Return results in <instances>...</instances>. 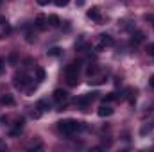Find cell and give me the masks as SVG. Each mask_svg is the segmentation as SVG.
<instances>
[{
	"instance_id": "obj_1",
	"label": "cell",
	"mask_w": 154,
	"mask_h": 152,
	"mask_svg": "<svg viewBox=\"0 0 154 152\" xmlns=\"http://www.w3.org/2000/svg\"><path fill=\"white\" fill-rule=\"evenodd\" d=\"M84 127H86V125H84L82 122H77V120H61V122H57L59 132H63V134H66V136L74 134L77 131H82Z\"/></svg>"
},
{
	"instance_id": "obj_2",
	"label": "cell",
	"mask_w": 154,
	"mask_h": 152,
	"mask_svg": "<svg viewBox=\"0 0 154 152\" xmlns=\"http://www.w3.org/2000/svg\"><path fill=\"white\" fill-rule=\"evenodd\" d=\"M13 84H14V88H18V90H25L29 84H31V79L27 74H23V72H16L14 77H13Z\"/></svg>"
},
{
	"instance_id": "obj_3",
	"label": "cell",
	"mask_w": 154,
	"mask_h": 152,
	"mask_svg": "<svg viewBox=\"0 0 154 152\" xmlns=\"http://www.w3.org/2000/svg\"><path fill=\"white\" fill-rule=\"evenodd\" d=\"M23 125H25V120H23V118H18V120L14 122V127L9 131V136H20L22 131H23Z\"/></svg>"
},
{
	"instance_id": "obj_4",
	"label": "cell",
	"mask_w": 154,
	"mask_h": 152,
	"mask_svg": "<svg viewBox=\"0 0 154 152\" xmlns=\"http://www.w3.org/2000/svg\"><path fill=\"white\" fill-rule=\"evenodd\" d=\"M86 14H88L90 20H93V22H97V23L102 22V14H100V9H99V7H91V9H88Z\"/></svg>"
},
{
	"instance_id": "obj_5",
	"label": "cell",
	"mask_w": 154,
	"mask_h": 152,
	"mask_svg": "<svg viewBox=\"0 0 154 152\" xmlns=\"http://www.w3.org/2000/svg\"><path fill=\"white\" fill-rule=\"evenodd\" d=\"M52 99H54L56 102H59V104H61V102H65V100L68 99V93H66L65 90H61V88H57V90H56V91L52 93Z\"/></svg>"
},
{
	"instance_id": "obj_6",
	"label": "cell",
	"mask_w": 154,
	"mask_h": 152,
	"mask_svg": "<svg viewBox=\"0 0 154 152\" xmlns=\"http://www.w3.org/2000/svg\"><path fill=\"white\" fill-rule=\"evenodd\" d=\"M113 113H115V109H113L111 106H108V104H102V106L99 108V111H97V114H99V116H102V118L111 116Z\"/></svg>"
},
{
	"instance_id": "obj_7",
	"label": "cell",
	"mask_w": 154,
	"mask_h": 152,
	"mask_svg": "<svg viewBox=\"0 0 154 152\" xmlns=\"http://www.w3.org/2000/svg\"><path fill=\"white\" fill-rule=\"evenodd\" d=\"M99 43H102L104 47H113L115 45V39L111 38L109 34H100L99 36Z\"/></svg>"
},
{
	"instance_id": "obj_8",
	"label": "cell",
	"mask_w": 154,
	"mask_h": 152,
	"mask_svg": "<svg viewBox=\"0 0 154 152\" xmlns=\"http://www.w3.org/2000/svg\"><path fill=\"white\" fill-rule=\"evenodd\" d=\"M77 75H79V74H65L68 86H77V84H79V77Z\"/></svg>"
},
{
	"instance_id": "obj_9",
	"label": "cell",
	"mask_w": 154,
	"mask_h": 152,
	"mask_svg": "<svg viewBox=\"0 0 154 152\" xmlns=\"http://www.w3.org/2000/svg\"><path fill=\"white\" fill-rule=\"evenodd\" d=\"M47 22H48L50 27H59V23H61V20H59L57 14H50V16H47Z\"/></svg>"
},
{
	"instance_id": "obj_10",
	"label": "cell",
	"mask_w": 154,
	"mask_h": 152,
	"mask_svg": "<svg viewBox=\"0 0 154 152\" xmlns=\"http://www.w3.org/2000/svg\"><path fill=\"white\" fill-rule=\"evenodd\" d=\"M47 16H43V14H39L38 18H36V27H38L39 31H43V29H47Z\"/></svg>"
},
{
	"instance_id": "obj_11",
	"label": "cell",
	"mask_w": 154,
	"mask_h": 152,
	"mask_svg": "<svg viewBox=\"0 0 154 152\" xmlns=\"http://www.w3.org/2000/svg\"><path fill=\"white\" fill-rule=\"evenodd\" d=\"M116 99H118V95H116L115 91H111V93H106V95L102 97V100H104V104H109V102H115Z\"/></svg>"
},
{
	"instance_id": "obj_12",
	"label": "cell",
	"mask_w": 154,
	"mask_h": 152,
	"mask_svg": "<svg viewBox=\"0 0 154 152\" xmlns=\"http://www.w3.org/2000/svg\"><path fill=\"white\" fill-rule=\"evenodd\" d=\"M143 39H145V34H143L142 31H136V32H133V43H136V45H138V43H142Z\"/></svg>"
},
{
	"instance_id": "obj_13",
	"label": "cell",
	"mask_w": 154,
	"mask_h": 152,
	"mask_svg": "<svg viewBox=\"0 0 154 152\" xmlns=\"http://www.w3.org/2000/svg\"><path fill=\"white\" fill-rule=\"evenodd\" d=\"M95 74H99V66H97V65H90V66L86 68V75H88V77H93Z\"/></svg>"
},
{
	"instance_id": "obj_14",
	"label": "cell",
	"mask_w": 154,
	"mask_h": 152,
	"mask_svg": "<svg viewBox=\"0 0 154 152\" xmlns=\"http://www.w3.org/2000/svg\"><path fill=\"white\" fill-rule=\"evenodd\" d=\"M2 104H4V106H14V99H13L11 95H4V97H2Z\"/></svg>"
},
{
	"instance_id": "obj_15",
	"label": "cell",
	"mask_w": 154,
	"mask_h": 152,
	"mask_svg": "<svg viewBox=\"0 0 154 152\" xmlns=\"http://www.w3.org/2000/svg\"><path fill=\"white\" fill-rule=\"evenodd\" d=\"M45 77H47L45 70H43V68H36V79H38V82H43Z\"/></svg>"
},
{
	"instance_id": "obj_16",
	"label": "cell",
	"mask_w": 154,
	"mask_h": 152,
	"mask_svg": "<svg viewBox=\"0 0 154 152\" xmlns=\"http://www.w3.org/2000/svg\"><path fill=\"white\" fill-rule=\"evenodd\" d=\"M61 54H63V50H61L59 47H54V48L48 50V56H52V57H57V56H61Z\"/></svg>"
},
{
	"instance_id": "obj_17",
	"label": "cell",
	"mask_w": 154,
	"mask_h": 152,
	"mask_svg": "<svg viewBox=\"0 0 154 152\" xmlns=\"http://www.w3.org/2000/svg\"><path fill=\"white\" fill-rule=\"evenodd\" d=\"M90 84H93V86H99V84H104L106 82V77H99V79H91V81H88Z\"/></svg>"
},
{
	"instance_id": "obj_18",
	"label": "cell",
	"mask_w": 154,
	"mask_h": 152,
	"mask_svg": "<svg viewBox=\"0 0 154 152\" xmlns=\"http://www.w3.org/2000/svg\"><path fill=\"white\" fill-rule=\"evenodd\" d=\"M38 109H41V111H47V109H50V106H48L45 100H39V102H38Z\"/></svg>"
},
{
	"instance_id": "obj_19",
	"label": "cell",
	"mask_w": 154,
	"mask_h": 152,
	"mask_svg": "<svg viewBox=\"0 0 154 152\" xmlns=\"http://www.w3.org/2000/svg\"><path fill=\"white\" fill-rule=\"evenodd\" d=\"M147 54H149L151 57H154V43H149V45H147Z\"/></svg>"
},
{
	"instance_id": "obj_20",
	"label": "cell",
	"mask_w": 154,
	"mask_h": 152,
	"mask_svg": "<svg viewBox=\"0 0 154 152\" xmlns=\"http://www.w3.org/2000/svg\"><path fill=\"white\" fill-rule=\"evenodd\" d=\"M7 63H11V65H16V54H11V56L7 57Z\"/></svg>"
},
{
	"instance_id": "obj_21",
	"label": "cell",
	"mask_w": 154,
	"mask_h": 152,
	"mask_svg": "<svg viewBox=\"0 0 154 152\" xmlns=\"http://www.w3.org/2000/svg\"><path fill=\"white\" fill-rule=\"evenodd\" d=\"M54 2H56V5H57V7H63V5H66L70 0H54Z\"/></svg>"
},
{
	"instance_id": "obj_22",
	"label": "cell",
	"mask_w": 154,
	"mask_h": 152,
	"mask_svg": "<svg viewBox=\"0 0 154 152\" xmlns=\"http://www.w3.org/2000/svg\"><path fill=\"white\" fill-rule=\"evenodd\" d=\"M4 70H5V59H2V57H0V75L4 74Z\"/></svg>"
},
{
	"instance_id": "obj_23",
	"label": "cell",
	"mask_w": 154,
	"mask_h": 152,
	"mask_svg": "<svg viewBox=\"0 0 154 152\" xmlns=\"http://www.w3.org/2000/svg\"><path fill=\"white\" fill-rule=\"evenodd\" d=\"M145 20H147V22H151V23H152V27H154V14H145Z\"/></svg>"
},
{
	"instance_id": "obj_24",
	"label": "cell",
	"mask_w": 154,
	"mask_h": 152,
	"mask_svg": "<svg viewBox=\"0 0 154 152\" xmlns=\"http://www.w3.org/2000/svg\"><path fill=\"white\" fill-rule=\"evenodd\" d=\"M149 131H151V125H145V127H142V131H140V132H142V134H147Z\"/></svg>"
},
{
	"instance_id": "obj_25",
	"label": "cell",
	"mask_w": 154,
	"mask_h": 152,
	"mask_svg": "<svg viewBox=\"0 0 154 152\" xmlns=\"http://www.w3.org/2000/svg\"><path fill=\"white\" fill-rule=\"evenodd\" d=\"M0 150H7V145H5L4 140H0Z\"/></svg>"
},
{
	"instance_id": "obj_26",
	"label": "cell",
	"mask_w": 154,
	"mask_h": 152,
	"mask_svg": "<svg viewBox=\"0 0 154 152\" xmlns=\"http://www.w3.org/2000/svg\"><path fill=\"white\" fill-rule=\"evenodd\" d=\"M48 2H50V0H38V4H39V5H47Z\"/></svg>"
},
{
	"instance_id": "obj_27",
	"label": "cell",
	"mask_w": 154,
	"mask_h": 152,
	"mask_svg": "<svg viewBox=\"0 0 154 152\" xmlns=\"http://www.w3.org/2000/svg\"><path fill=\"white\" fill-rule=\"evenodd\" d=\"M5 23H7V20L4 16H0V25H5Z\"/></svg>"
},
{
	"instance_id": "obj_28",
	"label": "cell",
	"mask_w": 154,
	"mask_h": 152,
	"mask_svg": "<svg viewBox=\"0 0 154 152\" xmlns=\"http://www.w3.org/2000/svg\"><path fill=\"white\" fill-rule=\"evenodd\" d=\"M149 86H151V88H154V75L149 79Z\"/></svg>"
},
{
	"instance_id": "obj_29",
	"label": "cell",
	"mask_w": 154,
	"mask_h": 152,
	"mask_svg": "<svg viewBox=\"0 0 154 152\" xmlns=\"http://www.w3.org/2000/svg\"><path fill=\"white\" fill-rule=\"evenodd\" d=\"M77 4H79V5H82V4H84V0H77Z\"/></svg>"
}]
</instances>
